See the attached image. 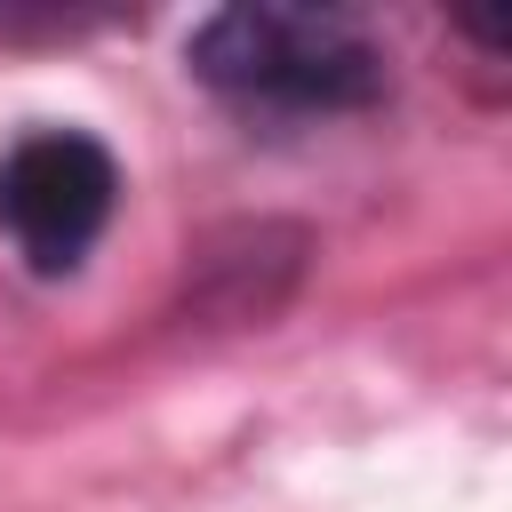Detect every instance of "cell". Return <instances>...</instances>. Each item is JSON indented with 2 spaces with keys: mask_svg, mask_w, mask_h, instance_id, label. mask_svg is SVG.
<instances>
[{
  "mask_svg": "<svg viewBox=\"0 0 512 512\" xmlns=\"http://www.w3.org/2000/svg\"><path fill=\"white\" fill-rule=\"evenodd\" d=\"M192 72L248 112H360L384 96V56L344 8H216L192 32Z\"/></svg>",
  "mask_w": 512,
  "mask_h": 512,
  "instance_id": "1",
  "label": "cell"
},
{
  "mask_svg": "<svg viewBox=\"0 0 512 512\" xmlns=\"http://www.w3.org/2000/svg\"><path fill=\"white\" fill-rule=\"evenodd\" d=\"M120 200V168L88 128H32L0 160V224L32 272H72Z\"/></svg>",
  "mask_w": 512,
  "mask_h": 512,
  "instance_id": "2",
  "label": "cell"
}]
</instances>
